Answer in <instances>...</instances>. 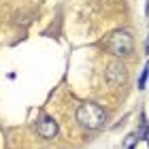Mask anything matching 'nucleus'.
I'll return each instance as SVG.
<instances>
[{
	"label": "nucleus",
	"instance_id": "nucleus-1",
	"mask_svg": "<svg viewBox=\"0 0 149 149\" xmlns=\"http://www.w3.org/2000/svg\"><path fill=\"white\" fill-rule=\"evenodd\" d=\"M74 119H77V124L83 128V130H98V128L104 126L107 113H104L102 107L96 104V102H83V104L77 107Z\"/></svg>",
	"mask_w": 149,
	"mask_h": 149
},
{
	"label": "nucleus",
	"instance_id": "nucleus-7",
	"mask_svg": "<svg viewBox=\"0 0 149 149\" xmlns=\"http://www.w3.org/2000/svg\"><path fill=\"white\" fill-rule=\"evenodd\" d=\"M147 53H149V38H147Z\"/></svg>",
	"mask_w": 149,
	"mask_h": 149
},
{
	"label": "nucleus",
	"instance_id": "nucleus-5",
	"mask_svg": "<svg viewBox=\"0 0 149 149\" xmlns=\"http://www.w3.org/2000/svg\"><path fill=\"white\" fill-rule=\"evenodd\" d=\"M136 134H128L126 141H124V149H134V143H136Z\"/></svg>",
	"mask_w": 149,
	"mask_h": 149
},
{
	"label": "nucleus",
	"instance_id": "nucleus-6",
	"mask_svg": "<svg viewBox=\"0 0 149 149\" xmlns=\"http://www.w3.org/2000/svg\"><path fill=\"white\" fill-rule=\"evenodd\" d=\"M147 77H149V64L145 66V70L141 72V79H139V90H145V83H147Z\"/></svg>",
	"mask_w": 149,
	"mask_h": 149
},
{
	"label": "nucleus",
	"instance_id": "nucleus-2",
	"mask_svg": "<svg viewBox=\"0 0 149 149\" xmlns=\"http://www.w3.org/2000/svg\"><path fill=\"white\" fill-rule=\"evenodd\" d=\"M104 49L115 58H124L130 56L134 49V38L128 30H115L109 34V38L104 40Z\"/></svg>",
	"mask_w": 149,
	"mask_h": 149
},
{
	"label": "nucleus",
	"instance_id": "nucleus-3",
	"mask_svg": "<svg viewBox=\"0 0 149 149\" xmlns=\"http://www.w3.org/2000/svg\"><path fill=\"white\" fill-rule=\"evenodd\" d=\"M104 77H107V83H109L111 87L124 85L126 79H128V68H126V64L117 62V60L111 62L109 66H107V70H104Z\"/></svg>",
	"mask_w": 149,
	"mask_h": 149
},
{
	"label": "nucleus",
	"instance_id": "nucleus-4",
	"mask_svg": "<svg viewBox=\"0 0 149 149\" xmlns=\"http://www.w3.org/2000/svg\"><path fill=\"white\" fill-rule=\"evenodd\" d=\"M36 134L40 139H45V141H51V139H56L58 136V121L49 117V115H45V117H40L36 121Z\"/></svg>",
	"mask_w": 149,
	"mask_h": 149
}]
</instances>
